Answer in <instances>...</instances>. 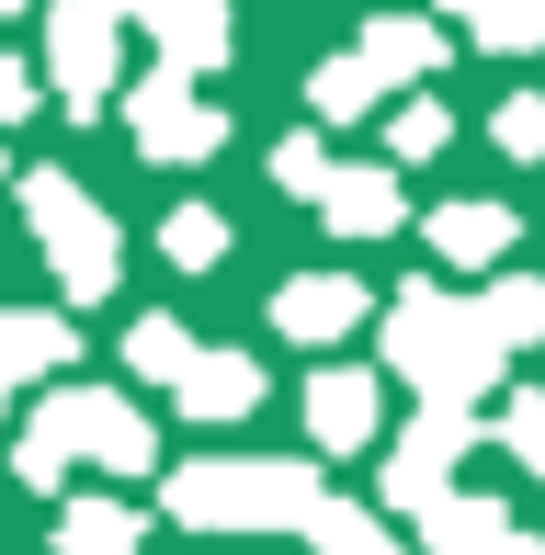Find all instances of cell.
Masks as SVG:
<instances>
[{
    "label": "cell",
    "instance_id": "6",
    "mask_svg": "<svg viewBox=\"0 0 545 555\" xmlns=\"http://www.w3.org/2000/svg\"><path fill=\"white\" fill-rule=\"evenodd\" d=\"M126 12H148V23H160V46H170V57H193V68L228 57V12H216V0H126Z\"/></svg>",
    "mask_w": 545,
    "mask_h": 555
},
{
    "label": "cell",
    "instance_id": "10",
    "mask_svg": "<svg viewBox=\"0 0 545 555\" xmlns=\"http://www.w3.org/2000/svg\"><path fill=\"white\" fill-rule=\"evenodd\" d=\"M58 555H137V511H114V499H80V511L58 521Z\"/></svg>",
    "mask_w": 545,
    "mask_h": 555
},
{
    "label": "cell",
    "instance_id": "8",
    "mask_svg": "<svg viewBox=\"0 0 545 555\" xmlns=\"http://www.w3.org/2000/svg\"><path fill=\"white\" fill-rule=\"evenodd\" d=\"M307 420H318V453H353L364 431H376V386H364V374H318Z\"/></svg>",
    "mask_w": 545,
    "mask_h": 555
},
{
    "label": "cell",
    "instance_id": "14",
    "mask_svg": "<svg viewBox=\"0 0 545 555\" xmlns=\"http://www.w3.org/2000/svg\"><path fill=\"white\" fill-rule=\"evenodd\" d=\"M160 249H170V261H182V272H205V261H216V249H228V227H216L205 205H182V216H170V227H160Z\"/></svg>",
    "mask_w": 545,
    "mask_h": 555
},
{
    "label": "cell",
    "instance_id": "11",
    "mask_svg": "<svg viewBox=\"0 0 545 555\" xmlns=\"http://www.w3.org/2000/svg\"><path fill=\"white\" fill-rule=\"evenodd\" d=\"M432 544H443V555H500L511 521L489 511V499H443V511H432Z\"/></svg>",
    "mask_w": 545,
    "mask_h": 555
},
{
    "label": "cell",
    "instance_id": "13",
    "mask_svg": "<svg viewBox=\"0 0 545 555\" xmlns=\"http://www.w3.org/2000/svg\"><path fill=\"white\" fill-rule=\"evenodd\" d=\"M126 363H137V374H160V386H182V363H193V340L170 330V318H137V340H126Z\"/></svg>",
    "mask_w": 545,
    "mask_h": 555
},
{
    "label": "cell",
    "instance_id": "18",
    "mask_svg": "<svg viewBox=\"0 0 545 555\" xmlns=\"http://www.w3.org/2000/svg\"><path fill=\"white\" fill-rule=\"evenodd\" d=\"M35 91H46L35 68H12V57H0V125H23V114H35Z\"/></svg>",
    "mask_w": 545,
    "mask_h": 555
},
{
    "label": "cell",
    "instance_id": "15",
    "mask_svg": "<svg viewBox=\"0 0 545 555\" xmlns=\"http://www.w3.org/2000/svg\"><path fill=\"white\" fill-rule=\"evenodd\" d=\"M432 238H443V249H455V261H489V249H500V238H511V216H500V205H466V216H443V227H432Z\"/></svg>",
    "mask_w": 545,
    "mask_h": 555
},
{
    "label": "cell",
    "instance_id": "17",
    "mask_svg": "<svg viewBox=\"0 0 545 555\" xmlns=\"http://www.w3.org/2000/svg\"><path fill=\"white\" fill-rule=\"evenodd\" d=\"M511 453L545 476V397H511Z\"/></svg>",
    "mask_w": 545,
    "mask_h": 555
},
{
    "label": "cell",
    "instance_id": "20",
    "mask_svg": "<svg viewBox=\"0 0 545 555\" xmlns=\"http://www.w3.org/2000/svg\"><path fill=\"white\" fill-rule=\"evenodd\" d=\"M12 12H23V0H0V23H12Z\"/></svg>",
    "mask_w": 545,
    "mask_h": 555
},
{
    "label": "cell",
    "instance_id": "4",
    "mask_svg": "<svg viewBox=\"0 0 545 555\" xmlns=\"http://www.w3.org/2000/svg\"><path fill=\"white\" fill-rule=\"evenodd\" d=\"M46 91L68 114L114 103V0H68L58 12V46H46Z\"/></svg>",
    "mask_w": 545,
    "mask_h": 555
},
{
    "label": "cell",
    "instance_id": "2",
    "mask_svg": "<svg viewBox=\"0 0 545 555\" xmlns=\"http://www.w3.org/2000/svg\"><path fill=\"white\" fill-rule=\"evenodd\" d=\"M23 216H35V238H46V261H58L68 295H114V216L80 205L68 170H35V182H23Z\"/></svg>",
    "mask_w": 545,
    "mask_h": 555
},
{
    "label": "cell",
    "instance_id": "1",
    "mask_svg": "<svg viewBox=\"0 0 545 555\" xmlns=\"http://www.w3.org/2000/svg\"><path fill=\"white\" fill-rule=\"evenodd\" d=\"M35 488H58L68 465H103V476H137L148 465V420L126 409V397H91V386H58L46 397V420L23 431V453H12Z\"/></svg>",
    "mask_w": 545,
    "mask_h": 555
},
{
    "label": "cell",
    "instance_id": "12",
    "mask_svg": "<svg viewBox=\"0 0 545 555\" xmlns=\"http://www.w3.org/2000/svg\"><path fill=\"white\" fill-rule=\"evenodd\" d=\"M330 216H341V227H398V182H386V170H341Z\"/></svg>",
    "mask_w": 545,
    "mask_h": 555
},
{
    "label": "cell",
    "instance_id": "9",
    "mask_svg": "<svg viewBox=\"0 0 545 555\" xmlns=\"http://www.w3.org/2000/svg\"><path fill=\"white\" fill-rule=\"evenodd\" d=\"M353 307H364V284H353V272H330V284H295V295H272V330H295V340H330Z\"/></svg>",
    "mask_w": 545,
    "mask_h": 555
},
{
    "label": "cell",
    "instance_id": "7",
    "mask_svg": "<svg viewBox=\"0 0 545 555\" xmlns=\"http://www.w3.org/2000/svg\"><path fill=\"white\" fill-rule=\"evenodd\" d=\"M251 397H262V374L239 363V351H193V363H182V409L193 420H239Z\"/></svg>",
    "mask_w": 545,
    "mask_h": 555
},
{
    "label": "cell",
    "instance_id": "3",
    "mask_svg": "<svg viewBox=\"0 0 545 555\" xmlns=\"http://www.w3.org/2000/svg\"><path fill=\"white\" fill-rule=\"evenodd\" d=\"M182 521H318V488L307 465H193L170 488Z\"/></svg>",
    "mask_w": 545,
    "mask_h": 555
},
{
    "label": "cell",
    "instance_id": "16",
    "mask_svg": "<svg viewBox=\"0 0 545 555\" xmlns=\"http://www.w3.org/2000/svg\"><path fill=\"white\" fill-rule=\"evenodd\" d=\"M364 103H376V80H364L353 57H330V68H318V114H364Z\"/></svg>",
    "mask_w": 545,
    "mask_h": 555
},
{
    "label": "cell",
    "instance_id": "19",
    "mask_svg": "<svg viewBox=\"0 0 545 555\" xmlns=\"http://www.w3.org/2000/svg\"><path fill=\"white\" fill-rule=\"evenodd\" d=\"M500 137H511V147H545V103H511V114H500Z\"/></svg>",
    "mask_w": 545,
    "mask_h": 555
},
{
    "label": "cell",
    "instance_id": "5",
    "mask_svg": "<svg viewBox=\"0 0 545 555\" xmlns=\"http://www.w3.org/2000/svg\"><path fill=\"white\" fill-rule=\"evenodd\" d=\"M216 137H228V114H216L205 91L182 80V68H160V80H137V147H148V159H205Z\"/></svg>",
    "mask_w": 545,
    "mask_h": 555
}]
</instances>
